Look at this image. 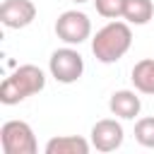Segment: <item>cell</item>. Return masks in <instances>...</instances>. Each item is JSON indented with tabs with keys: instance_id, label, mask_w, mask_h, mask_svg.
Listing matches in <instances>:
<instances>
[{
	"instance_id": "cell-1",
	"label": "cell",
	"mask_w": 154,
	"mask_h": 154,
	"mask_svg": "<svg viewBox=\"0 0 154 154\" xmlns=\"http://www.w3.org/2000/svg\"><path fill=\"white\" fill-rule=\"evenodd\" d=\"M132 46V31H130V24L128 22H108L106 26H101L94 38H91V53L96 55L99 63L103 65H111V63H118Z\"/></svg>"
},
{
	"instance_id": "cell-2",
	"label": "cell",
	"mask_w": 154,
	"mask_h": 154,
	"mask_svg": "<svg viewBox=\"0 0 154 154\" xmlns=\"http://www.w3.org/2000/svg\"><path fill=\"white\" fill-rule=\"evenodd\" d=\"M46 87V75L36 65H19L10 77L0 84V101L5 106H14L34 94H38Z\"/></svg>"
},
{
	"instance_id": "cell-3",
	"label": "cell",
	"mask_w": 154,
	"mask_h": 154,
	"mask_svg": "<svg viewBox=\"0 0 154 154\" xmlns=\"http://www.w3.org/2000/svg\"><path fill=\"white\" fill-rule=\"evenodd\" d=\"M0 147L5 154H36L38 142L29 123L24 120H7L0 128Z\"/></svg>"
},
{
	"instance_id": "cell-4",
	"label": "cell",
	"mask_w": 154,
	"mask_h": 154,
	"mask_svg": "<svg viewBox=\"0 0 154 154\" xmlns=\"http://www.w3.org/2000/svg\"><path fill=\"white\" fill-rule=\"evenodd\" d=\"M48 70H51V77H53L55 82H60V84H72V82H77V79L82 77V72H84V58H82L75 48L65 46V48H58V51L51 53V58H48Z\"/></svg>"
},
{
	"instance_id": "cell-5",
	"label": "cell",
	"mask_w": 154,
	"mask_h": 154,
	"mask_svg": "<svg viewBox=\"0 0 154 154\" xmlns=\"http://www.w3.org/2000/svg\"><path fill=\"white\" fill-rule=\"evenodd\" d=\"M55 34L67 46H79L91 36V22L79 10H65L55 19Z\"/></svg>"
},
{
	"instance_id": "cell-6",
	"label": "cell",
	"mask_w": 154,
	"mask_h": 154,
	"mask_svg": "<svg viewBox=\"0 0 154 154\" xmlns=\"http://www.w3.org/2000/svg\"><path fill=\"white\" fill-rule=\"evenodd\" d=\"M125 140L123 125L116 118H103L96 120L91 128V147L96 152H116Z\"/></svg>"
},
{
	"instance_id": "cell-7",
	"label": "cell",
	"mask_w": 154,
	"mask_h": 154,
	"mask_svg": "<svg viewBox=\"0 0 154 154\" xmlns=\"http://www.w3.org/2000/svg\"><path fill=\"white\" fill-rule=\"evenodd\" d=\"M36 19V5L31 0H5L0 7V22L7 29H24Z\"/></svg>"
},
{
	"instance_id": "cell-8",
	"label": "cell",
	"mask_w": 154,
	"mask_h": 154,
	"mask_svg": "<svg viewBox=\"0 0 154 154\" xmlns=\"http://www.w3.org/2000/svg\"><path fill=\"white\" fill-rule=\"evenodd\" d=\"M108 108L116 118H123V120H132L140 116V108H142V101L140 96L132 91V89H118L111 94L108 99Z\"/></svg>"
},
{
	"instance_id": "cell-9",
	"label": "cell",
	"mask_w": 154,
	"mask_h": 154,
	"mask_svg": "<svg viewBox=\"0 0 154 154\" xmlns=\"http://www.w3.org/2000/svg\"><path fill=\"white\" fill-rule=\"evenodd\" d=\"M46 154H89L91 144L79 135H60L46 142Z\"/></svg>"
},
{
	"instance_id": "cell-10",
	"label": "cell",
	"mask_w": 154,
	"mask_h": 154,
	"mask_svg": "<svg viewBox=\"0 0 154 154\" xmlns=\"http://www.w3.org/2000/svg\"><path fill=\"white\" fill-rule=\"evenodd\" d=\"M130 79L137 91L154 96V58H142L140 63H135Z\"/></svg>"
},
{
	"instance_id": "cell-11",
	"label": "cell",
	"mask_w": 154,
	"mask_h": 154,
	"mask_svg": "<svg viewBox=\"0 0 154 154\" xmlns=\"http://www.w3.org/2000/svg\"><path fill=\"white\" fill-rule=\"evenodd\" d=\"M152 17H154V2H152V0H125L123 19H125L128 24L142 26V24H147Z\"/></svg>"
},
{
	"instance_id": "cell-12",
	"label": "cell",
	"mask_w": 154,
	"mask_h": 154,
	"mask_svg": "<svg viewBox=\"0 0 154 154\" xmlns=\"http://www.w3.org/2000/svg\"><path fill=\"white\" fill-rule=\"evenodd\" d=\"M135 140L147 147V149H154V116H147V118H140L135 123Z\"/></svg>"
},
{
	"instance_id": "cell-13",
	"label": "cell",
	"mask_w": 154,
	"mask_h": 154,
	"mask_svg": "<svg viewBox=\"0 0 154 154\" xmlns=\"http://www.w3.org/2000/svg\"><path fill=\"white\" fill-rule=\"evenodd\" d=\"M94 7L106 19H120L125 12V0H94Z\"/></svg>"
},
{
	"instance_id": "cell-14",
	"label": "cell",
	"mask_w": 154,
	"mask_h": 154,
	"mask_svg": "<svg viewBox=\"0 0 154 154\" xmlns=\"http://www.w3.org/2000/svg\"><path fill=\"white\" fill-rule=\"evenodd\" d=\"M72 2H77V5H82V2H89V0H72Z\"/></svg>"
}]
</instances>
